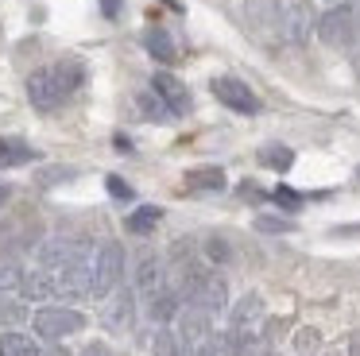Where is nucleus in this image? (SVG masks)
I'll return each instance as SVG.
<instances>
[{
	"label": "nucleus",
	"instance_id": "f257e3e1",
	"mask_svg": "<svg viewBox=\"0 0 360 356\" xmlns=\"http://www.w3.org/2000/svg\"><path fill=\"white\" fill-rule=\"evenodd\" d=\"M82 82H86V66H82L78 58H63V62H55V66L35 70V74L27 77V101H32L39 113H55Z\"/></svg>",
	"mask_w": 360,
	"mask_h": 356
},
{
	"label": "nucleus",
	"instance_id": "f03ea898",
	"mask_svg": "<svg viewBox=\"0 0 360 356\" xmlns=\"http://www.w3.org/2000/svg\"><path fill=\"white\" fill-rule=\"evenodd\" d=\"M318 39L326 46H352L356 43V12H352L349 4H337L329 8L326 15H318Z\"/></svg>",
	"mask_w": 360,
	"mask_h": 356
},
{
	"label": "nucleus",
	"instance_id": "7ed1b4c3",
	"mask_svg": "<svg viewBox=\"0 0 360 356\" xmlns=\"http://www.w3.org/2000/svg\"><path fill=\"white\" fill-rule=\"evenodd\" d=\"M32 325H35V333L47 337V341H66L70 333H78L82 325H86V317L70 306H43V310H35Z\"/></svg>",
	"mask_w": 360,
	"mask_h": 356
},
{
	"label": "nucleus",
	"instance_id": "20e7f679",
	"mask_svg": "<svg viewBox=\"0 0 360 356\" xmlns=\"http://www.w3.org/2000/svg\"><path fill=\"white\" fill-rule=\"evenodd\" d=\"M120 275H124V248L117 240H109L94 255V298H105L120 283Z\"/></svg>",
	"mask_w": 360,
	"mask_h": 356
},
{
	"label": "nucleus",
	"instance_id": "39448f33",
	"mask_svg": "<svg viewBox=\"0 0 360 356\" xmlns=\"http://www.w3.org/2000/svg\"><path fill=\"white\" fill-rule=\"evenodd\" d=\"M89 260V248L82 240H70V236H51L39 244V267L47 271H63L70 263H86Z\"/></svg>",
	"mask_w": 360,
	"mask_h": 356
},
{
	"label": "nucleus",
	"instance_id": "423d86ee",
	"mask_svg": "<svg viewBox=\"0 0 360 356\" xmlns=\"http://www.w3.org/2000/svg\"><path fill=\"white\" fill-rule=\"evenodd\" d=\"M210 89H213V97H217L225 108H233V113H244V116L259 113V97L240 82V77H229V74L225 77H213Z\"/></svg>",
	"mask_w": 360,
	"mask_h": 356
},
{
	"label": "nucleus",
	"instance_id": "0eeeda50",
	"mask_svg": "<svg viewBox=\"0 0 360 356\" xmlns=\"http://www.w3.org/2000/svg\"><path fill=\"white\" fill-rule=\"evenodd\" d=\"M55 294L66 302H78V298H89L94 294V263H70L55 275Z\"/></svg>",
	"mask_w": 360,
	"mask_h": 356
},
{
	"label": "nucleus",
	"instance_id": "6e6552de",
	"mask_svg": "<svg viewBox=\"0 0 360 356\" xmlns=\"http://www.w3.org/2000/svg\"><path fill=\"white\" fill-rule=\"evenodd\" d=\"M283 35L290 43H306L310 35H318V15H314V8L306 0H290L283 8Z\"/></svg>",
	"mask_w": 360,
	"mask_h": 356
},
{
	"label": "nucleus",
	"instance_id": "1a4fd4ad",
	"mask_svg": "<svg viewBox=\"0 0 360 356\" xmlns=\"http://www.w3.org/2000/svg\"><path fill=\"white\" fill-rule=\"evenodd\" d=\"M151 89H155L159 97L167 101V108H171L174 116L190 113V89H186V85H182L174 74H167V70H163V74H155V77H151Z\"/></svg>",
	"mask_w": 360,
	"mask_h": 356
},
{
	"label": "nucleus",
	"instance_id": "9d476101",
	"mask_svg": "<svg viewBox=\"0 0 360 356\" xmlns=\"http://www.w3.org/2000/svg\"><path fill=\"white\" fill-rule=\"evenodd\" d=\"M259 322H264V298L259 294H244L233 306V314H229V333H252Z\"/></svg>",
	"mask_w": 360,
	"mask_h": 356
},
{
	"label": "nucleus",
	"instance_id": "9b49d317",
	"mask_svg": "<svg viewBox=\"0 0 360 356\" xmlns=\"http://www.w3.org/2000/svg\"><path fill=\"white\" fill-rule=\"evenodd\" d=\"M167 286V267L159 255H140V263H136V291L143 294V298H151L155 291H163Z\"/></svg>",
	"mask_w": 360,
	"mask_h": 356
},
{
	"label": "nucleus",
	"instance_id": "f8f14e48",
	"mask_svg": "<svg viewBox=\"0 0 360 356\" xmlns=\"http://www.w3.org/2000/svg\"><path fill=\"white\" fill-rule=\"evenodd\" d=\"M179 310H182V294L171 291V286H163V291H155V294L148 298V317H151L155 325L174 322V317H179Z\"/></svg>",
	"mask_w": 360,
	"mask_h": 356
},
{
	"label": "nucleus",
	"instance_id": "ddd939ff",
	"mask_svg": "<svg viewBox=\"0 0 360 356\" xmlns=\"http://www.w3.org/2000/svg\"><path fill=\"white\" fill-rule=\"evenodd\" d=\"M248 20L259 31H283V4L279 0H248Z\"/></svg>",
	"mask_w": 360,
	"mask_h": 356
},
{
	"label": "nucleus",
	"instance_id": "4468645a",
	"mask_svg": "<svg viewBox=\"0 0 360 356\" xmlns=\"http://www.w3.org/2000/svg\"><path fill=\"white\" fill-rule=\"evenodd\" d=\"M143 46H148V54L155 62H174V58H179V46H174L171 31H163V27H148V31H143Z\"/></svg>",
	"mask_w": 360,
	"mask_h": 356
},
{
	"label": "nucleus",
	"instance_id": "2eb2a0df",
	"mask_svg": "<svg viewBox=\"0 0 360 356\" xmlns=\"http://www.w3.org/2000/svg\"><path fill=\"white\" fill-rule=\"evenodd\" d=\"M20 294H24L27 302H43V298H51V294H55V279L47 275V267H39V271H24Z\"/></svg>",
	"mask_w": 360,
	"mask_h": 356
},
{
	"label": "nucleus",
	"instance_id": "dca6fc26",
	"mask_svg": "<svg viewBox=\"0 0 360 356\" xmlns=\"http://www.w3.org/2000/svg\"><path fill=\"white\" fill-rule=\"evenodd\" d=\"M132 317H136V298L132 294H117V298H112V306L105 310V322H109V329H128V325H132Z\"/></svg>",
	"mask_w": 360,
	"mask_h": 356
},
{
	"label": "nucleus",
	"instance_id": "f3484780",
	"mask_svg": "<svg viewBox=\"0 0 360 356\" xmlns=\"http://www.w3.org/2000/svg\"><path fill=\"white\" fill-rule=\"evenodd\" d=\"M186 186L190 190H225V170L221 167H194V170H186Z\"/></svg>",
	"mask_w": 360,
	"mask_h": 356
},
{
	"label": "nucleus",
	"instance_id": "a211bd4d",
	"mask_svg": "<svg viewBox=\"0 0 360 356\" xmlns=\"http://www.w3.org/2000/svg\"><path fill=\"white\" fill-rule=\"evenodd\" d=\"M159 221H163V209H159V205H140V209H136V213L124 221V229L136 232V236H148V232H155Z\"/></svg>",
	"mask_w": 360,
	"mask_h": 356
},
{
	"label": "nucleus",
	"instance_id": "6ab92c4d",
	"mask_svg": "<svg viewBox=\"0 0 360 356\" xmlns=\"http://www.w3.org/2000/svg\"><path fill=\"white\" fill-rule=\"evenodd\" d=\"M259 163H264L267 170H290L295 167V151H290L287 144H267V147H259Z\"/></svg>",
	"mask_w": 360,
	"mask_h": 356
},
{
	"label": "nucleus",
	"instance_id": "aec40b11",
	"mask_svg": "<svg viewBox=\"0 0 360 356\" xmlns=\"http://www.w3.org/2000/svg\"><path fill=\"white\" fill-rule=\"evenodd\" d=\"M0 356H43V352L24 333H0Z\"/></svg>",
	"mask_w": 360,
	"mask_h": 356
},
{
	"label": "nucleus",
	"instance_id": "412c9836",
	"mask_svg": "<svg viewBox=\"0 0 360 356\" xmlns=\"http://www.w3.org/2000/svg\"><path fill=\"white\" fill-rule=\"evenodd\" d=\"M32 159H35V151L24 139H0V167H24Z\"/></svg>",
	"mask_w": 360,
	"mask_h": 356
},
{
	"label": "nucleus",
	"instance_id": "4be33fe9",
	"mask_svg": "<svg viewBox=\"0 0 360 356\" xmlns=\"http://www.w3.org/2000/svg\"><path fill=\"white\" fill-rule=\"evenodd\" d=\"M140 113L148 116V120H171V116H174L171 108H167V101L159 97L155 89H151V93H140Z\"/></svg>",
	"mask_w": 360,
	"mask_h": 356
},
{
	"label": "nucleus",
	"instance_id": "5701e85b",
	"mask_svg": "<svg viewBox=\"0 0 360 356\" xmlns=\"http://www.w3.org/2000/svg\"><path fill=\"white\" fill-rule=\"evenodd\" d=\"M20 283H24V267L12 263V260H4V263H0V294H4V291H20Z\"/></svg>",
	"mask_w": 360,
	"mask_h": 356
},
{
	"label": "nucleus",
	"instance_id": "b1692460",
	"mask_svg": "<svg viewBox=\"0 0 360 356\" xmlns=\"http://www.w3.org/2000/svg\"><path fill=\"white\" fill-rule=\"evenodd\" d=\"M205 260H210V263H229V260H233L229 240L225 236H210V240H205Z\"/></svg>",
	"mask_w": 360,
	"mask_h": 356
},
{
	"label": "nucleus",
	"instance_id": "393cba45",
	"mask_svg": "<svg viewBox=\"0 0 360 356\" xmlns=\"http://www.w3.org/2000/svg\"><path fill=\"white\" fill-rule=\"evenodd\" d=\"M256 229L259 232H290V229H295V221H287V217H271V213H259L256 217Z\"/></svg>",
	"mask_w": 360,
	"mask_h": 356
},
{
	"label": "nucleus",
	"instance_id": "a878e982",
	"mask_svg": "<svg viewBox=\"0 0 360 356\" xmlns=\"http://www.w3.org/2000/svg\"><path fill=\"white\" fill-rule=\"evenodd\" d=\"M105 186H109V193H112L117 201H132V193H136V190H132V186H128L120 174H109V178H105Z\"/></svg>",
	"mask_w": 360,
	"mask_h": 356
},
{
	"label": "nucleus",
	"instance_id": "bb28decb",
	"mask_svg": "<svg viewBox=\"0 0 360 356\" xmlns=\"http://www.w3.org/2000/svg\"><path fill=\"white\" fill-rule=\"evenodd\" d=\"M271 198L279 201L283 209H298V205H302V193H298V190H290V186H279V190H275Z\"/></svg>",
	"mask_w": 360,
	"mask_h": 356
},
{
	"label": "nucleus",
	"instance_id": "cd10ccee",
	"mask_svg": "<svg viewBox=\"0 0 360 356\" xmlns=\"http://www.w3.org/2000/svg\"><path fill=\"white\" fill-rule=\"evenodd\" d=\"M8 322H24V306L0 298V325H8Z\"/></svg>",
	"mask_w": 360,
	"mask_h": 356
},
{
	"label": "nucleus",
	"instance_id": "c85d7f7f",
	"mask_svg": "<svg viewBox=\"0 0 360 356\" xmlns=\"http://www.w3.org/2000/svg\"><path fill=\"white\" fill-rule=\"evenodd\" d=\"M295 345H298V352H314V348L321 345V337H318V333H314V329H298Z\"/></svg>",
	"mask_w": 360,
	"mask_h": 356
},
{
	"label": "nucleus",
	"instance_id": "c756f323",
	"mask_svg": "<svg viewBox=\"0 0 360 356\" xmlns=\"http://www.w3.org/2000/svg\"><path fill=\"white\" fill-rule=\"evenodd\" d=\"M240 198L244 201H264V190L256 182H240Z\"/></svg>",
	"mask_w": 360,
	"mask_h": 356
},
{
	"label": "nucleus",
	"instance_id": "7c9ffc66",
	"mask_svg": "<svg viewBox=\"0 0 360 356\" xmlns=\"http://www.w3.org/2000/svg\"><path fill=\"white\" fill-rule=\"evenodd\" d=\"M78 356H109V348H105L101 341H94V345H86V348H82Z\"/></svg>",
	"mask_w": 360,
	"mask_h": 356
},
{
	"label": "nucleus",
	"instance_id": "2f4dec72",
	"mask_svg": "<svg viewBox=\"0 0 360 356\" xmlns=\"http://www.w3.org/2000/svg\"><path fill=\"white\" fill-rule=\"evenodd\" d=\"M101 12L109 15V20H117V15H120V0H101Z\"/></svg>",
	"mask_w": 360,
	"mask_h": 356
},
{
	"label": "nucleus",
	"instance_id": "473e14b6",
	"mask_svg": "<svg viewBox=\"0 0 360 356\" xmlns=\"http://www.w3.org/2000/svg\"><path fill=\"white\" fill-rule=\"evenodd\" d=\"M349 356H360V329L349 337Z\"/></svg>",
	"mask_w": 360,
	"mask_h": 356
},
{
	"label": "nucleus",
	"instance_id": "72a5a7b5",
	"mask_svg": "<svg viewBox=\"0 0 360 356\" xmlns=\"http://www.w3.org/2000/svg\"><path fill=\"white\" fill-rule=\"evenodd\" d=\"M43 356H70V352H66L63 345H55V348H47V352H43Z\"/></svg>",
	"mask_w": 360,
	"mask_h": 356
},
{
	"label": "nucleus",
	"instance_id": "f704fd0d",
	"mask_svg": "<svg viewBox=\"0 0 360 356\" xmlns=\"http://www.w3.org/2000/svg\"><path fill=\"white\" fill-rule=\"evenodd\" d=\"M8 193H12V190H8V186H4V182H0V205L8 201Z\"/></svg>",
	"mask_w": 360,
	"mask_h": 356
},
{
	"label": "nucleus",
	"instance_id": "c9c22d12",
	"mask_svg": "<svg viewBox=\"0 0 360 356\" xmlns=\"http://www.w3.org/2000/svg\"><path fill=\"white\" fill-rule=\"evenodd\" d=\"M356 70H360V54H356Z\"/></svg>",
	"mask_w": 360,
	"mask_h": 356
}]
</instances>
